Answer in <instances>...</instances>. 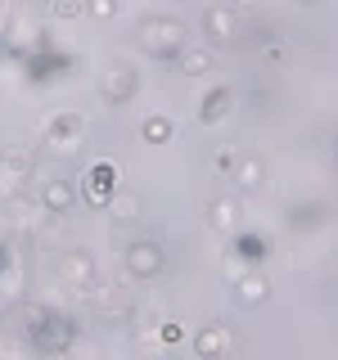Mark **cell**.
Here are the masks:
<instances>
[{"mask_svg": "<svg viewBox=\"0 0 338 360\" xmlns=\"http://www.w3.org/2000/svg\"><path fill=\"white\" fill-rule=\"evenodd\" d=\"M234 221V202L225 198V202H217V207H212V225H230Z\"/></svg>", "mask_w": 338, "mask_h": 360, "instance_id": "6", "label": "cell"}, {"mask_svg": "<svg viewBox=\"0 0 338 360\" xmlns=\"http://www.w3.org/2000/svg\"><path fill=\"white\" fill-rule=\"evenodd\" d=\"M199 356H208V360H225V347H230V329H208V333H199Z\"/></svg>", "mask_w": 338, "mask_h": 360, "instance_id": "1", "label": "cell"}, {"mask_svg": "<svg viewBox=\"0 0 338 360\" xmlns=\"http://www.w3.org/2000/svg\"><path fill=\"white\" fill-rule=\"evenodd\" d=\"M239 302L244 307H257V302H266V279L262 275H248L239 284Z\"/></svg>", "mask_w": 338, "mask_h": 360, "instance_id": "3", "label": "cell"}, {"mask_svg": "<svg viewBox=\"0 0 338 360\" xmlns=\"http://www.w3.org/2000/svg\"><path fill=\"white\" fill-rule=\"evenodd\" d=\"M239 185H244V189L262 185V162H257V158H248V162H239Z\"/></svg>", "mask_w": 338, "mask_h": 360, "instance_id": "4", "label": "cell"}, {"mask_svg": "<svg viewBox=\"0 0 338 360\" xmlns=\"http://www.w3.org/2000/svg\"><path fill=\"white\" fill-rule=\"evenodd\" d=\"M234 22H239V14H234V9H225V5H217L208 14V27L217 32V41H230L234 37Z\"/></svg>", "mask_w": 338, "mask_h": 360, "instance_id": "2", "label": "cell"}, {"mask_svg": "<svg viewBox=\"0 0 338 360\" xmlns=\"http://www.w3.org/2000/svg\"><path fill=\"white\" fill-rule=\"evenodd\" d=\"M208 68H212V54H208V50H189V54H185V72L203 77V72H208Z\"/></svg>", "mask_w": 338, "mask_h": 360, "instance_id": "5", "label": "cell"}, {"mask_svg": "<svg viewBox=\"0 0 338 360\" xmlns=\"http://www.w3.org/2000/svg\"><path fill=\"white\" fill-rule=\"evenodd\" d=\"M225 99H230V95H225V90H217V95H212V104L203 108V117H208V122H217L221 112H225Z\"/></svg>", "mask_w": 338, "mask_h": 360, "instance_id": "7", "label": "cell"}]
</instances>
